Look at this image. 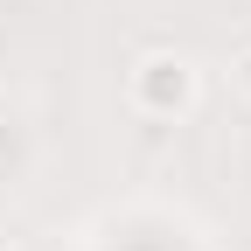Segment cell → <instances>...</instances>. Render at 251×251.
<instances>
[{
    "instance_id": "6da1fadb",
    "label": "cell",
    "mask_w": 251,
    "mask_h": 251,
    "mask_svg": "<svg viewBox=\"0 0 251 251\" xmlns=\"http://www.w3.org/2000/svg\"><path fill=\"white\" fill-rule=\"evenodd\" d=\"M244 84H251V56H244Z\"/></svg>"
}]
</instances>
